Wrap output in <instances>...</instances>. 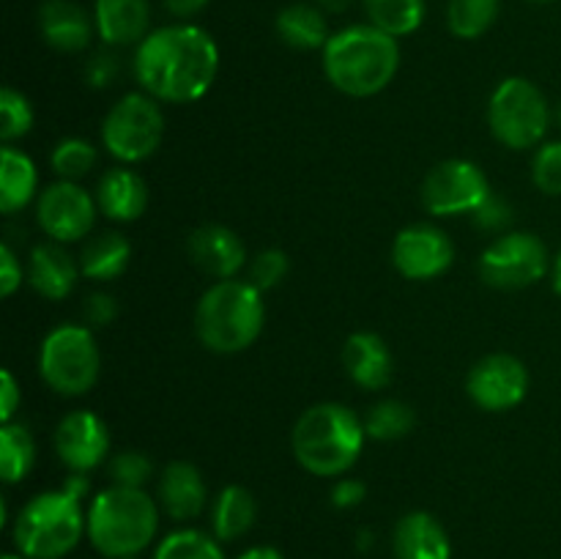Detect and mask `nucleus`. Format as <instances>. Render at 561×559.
<instances>
[{
    "label": "nucleus",
    "instance_id": "ea45409f",
    "mask_svg": "<svg viewBox=\"0 0 561 559\" xmlns=\"http://www.w3.org/2000/svg\"><path fill=\"white\" fill-rule=\"evenodd\" d=\"M82 316H85L88 327H107L118 318V301H115V296L104 294V290H93V294L85 296Z\"/></svg>",
    "mask_w": 561,
    "mask_h": 559
},
{
    "label": "nucleus",
    "instance_id": "b1692460",
    "mask_svg": "<svg viewBox=\"0 0 561 559\" xmlns=\"http://www.w3.org/2000/svg\"><path fill=\"white\" fill-rule=\"evenodd\" d=\"M274 31H277L279 42L294 49H301V53L323 49L329 38H332L327 14L316 3L285 5L277 14V20H274Z\"/></svg>",
    "mask_w": 561,
    "mask_h": 559
},
{
    "label": "nucleus",
    "instance_id": "7c9ffc66",
    "mask_svg": "<svg viewBox=\"0 0 561 559\" xmlns=\"http://www.w3.org/2000/svg\"><path fill=\"white\" fill-rule=\"evenodd\" d=\"M502 0H449L447 5V25L449 33L458 38H480L496 22Z\"/></svg>",
    "mask_w": 561,
    "mask_h": 559
},
{
    "label": "nucleus",
    "instance_id": "dca6fc26",
    "mask_svg": "<svg viewBox=\"0 0 561 559\" xmlns=\"http://www.w3.org/2000/svg\"><path fill=\"white\" fill-rule=\"evenodd\" d=\"M186 252H190L192 263L214 280H236V274L247 263L244 241L239 239L236 230L219 223H208L192 230Z\"/></svg>",
    "mask_w": 561,
    "mask_h": 559
},
{
    "label": "nucleus",
    "instance_id": "a211bd4d",
    "mask_svg": "<svg viewBox=\"0 0 561 559\" xmlns=\"http://www.w3.org/2000/svg\"><path fill=\"white\" fill-rule=\"evenodd\" d=\"M343 365L362 389H383L394 376V360L387 340L376 332H354L343 345Z\"/></svg>",
    "mask_w": 561,
    "mask_h": 559
},
{
    "label": "nucleus",
    "instance_id": "603ef678",
    "mask_svg": "<svg viewBox=\"0 0 561 559\" xmlns=\"http://www.w3.org/2000/svg\"><path fill=\"white\" fill-rule=\"evenodd\" d=\"M126 559H137V557H126Z\"/></svg>",
    "mask_w": 561,
    "mask_h": 559
},
{
    "label": "nucleus",
    "instance_id": "cd10ccee",
    "mask_svg": "<svg viewBox=\"0 0 561 559\" xmlns=\"http://www.w3.org/2000/svg\"><path fill=\"white\" fill-rule=\"evenodd\" d=\"M36 464V442L27 425L22 422H5L0 427V475L5 486L25 480Z\"/></svg>",
    "mask_w": 561,
    "mask_h": 559
},
{
    "label": "nucleus",
    "instance_id": "6e6552de",
    "mask_svg": "<svg viewBox=\"0 0 561 559\" xmlns=\"http://www.w3.org/2000/svg\"><path fill=\"white\" fill-rule=\"evenodd\" d=\"M488 126L502 146L526 151L542 146L551 126V107L535 82L526 77H507L491 93Z\"/></svg>",
    "mask_w": 561,
    "mask_h": 559
},
{
    "label": "nucleus",
    "instance_id": "412c9836",
    "mask_svg": "<svg viewBox=\"0 0 561 559\" xmlns=\"http://www.w3.org/2000/svg\"><path fill=\"white\" fill-rule=\"evenodd\" d=\"M394 559H453V543L436 515L405 513L392 532Z\"/></svg>",
    "mask_w": 561,
    "mask_h": 559
},
{
    "label": "nucleus",
    "instance_id": "09e8293b",
    "mask_svg": "<svg viewBox=\"0 0 561 559\" xmlns=\"http://www.w3.org/2000/svg\"><path fill=\"white\" fill-rule=\"evenodd\" d=\"M3 559H27V557H22V554H5Z\"/></svg>",
    "mask_w": 561,
    "mask_h": 559
},
{
    "label": "nucleus",
    "instance_id": "2f4dec72",
    "mask_svg": "<svg viewBox=\"0 0 561 559\" xmlns=\"http://www.w3.org/2000/svg\"><path fill=\"white\" fill-rule=\"evenodd\" d=\"M153 559H225L219 540L201 529H179L164 537Z\"/></svg>",
    "mask_w": 561,
    "mask_h": 559
},
{
    "label": "nucleus",
    "instance_id": "8fccbe9b",
    "mask_svg": "<svg viewBox=\"0 0 561 559\" xmlns=\"http://www.w3.org/2000/svg\"><path fill=\"white\" fill-rule=\"evenodd\" d=\"M557 121H559V126H561V104H559V110H557Z\"/></svg>",
    "mask_w": 561,
    "mask_h": 559
},
{
    "label": "nucleus",
    "instance_id": "9d476101",
    "mask_svg": "<svg viewBox=\"0 0 561 559\" xmlns=\"http://www.w3.org/2000/svg\"><path fill=\"white\" fill-rule=\"evenodd\" d=\"M548 274V250L540 236L513 233L499 236L480 258V277L499 290H518L540 283Z\"/></svg>",
    "mask_w": 561,
    "mask_h": 559
},
{
    "label": "nucleus",
    "instance_id": "1a4fd4ad",
    "mask_svg": "<svg viewBox=\"0 0 561 559\" xmlns=\"http://www.w3.org/2000/svg\"><path fill=\"white\" fill-rule=\"evenodd\" d=\"M164 135L162 107L146 91L121 96L102 121V146L118 162L137 164L153 157Z\"/></svg>",
    "mask_w": 561,
    "mask_h": 559
},
{
    "label": "nucleus",
    "instance_id": "58836bf2",
    "mask_svg": "<svg viewBox=\"0 0 561 559\" xmlns=\"http://www.w3.org/2000/svg\"><path fill=\"white\" fill-rule=\"evenodd\" d=\"M121 75V58L113 49H102V53H93L85 64V82L91 88H110Z\"/></svg>",
    "mask_w": 561,
    "mask_h": 559
},
{
    "label": "nucleus",
    "instance_id": "bb28decb",
    "mask_svg": "<svg viewBox=\"0 0 561 559\" xmlns=\"http://www.w3.org/2000/svg\"><path fill=\"white\" fill-rule=\"evenodd\" d=\"M257 518V502L244 486H225L211 507V529L217 540H239Z\"/></svg>",
    "mask_w": 561,
    "mask_h": 559
},
{
    "label": "nucleus",
    "instance_id": "de8ad7c7",
    "mask_svg": "<svg viewBox=\"0 0 561 559\" xmlns=\"http://www.w3.org/2000/svg\"><path fill=\"white\" fill-rule=\"evenodd\" d=\"M551 280H553V290L561 296V252L553 258V266H551Z\"/></svg>",
    "mask_w": 561,
    "mask_h": 559
},
{
    "label": "nucleus",
    "instance_id": "c9c22d12",
    "mask_svg": "<svg viewBox=\"0 0 561 559\" xmlns=\"http://www.w3.org/2000/svg\"><path fill=\"white\" fill-rule=\"evenodd\" d=\"M531 181L546 195H561V140L542 142L531 159Z\"/></svg>",
    "mask_w": 561,
    "mask_h": 559
},
{
    "label": "nucleus",
    "instance_id": "a19ab883",
    "mask_svg": "<svg viewBox=\"0 0 561 559\" xmlns=\"http://www.w3.org/2000/svg\"><path fill=\"white\" fill-rule=\"evenodd\" d=\"M22 285V263L9 244H0V296H14Z\"/></svg>",
    "mask_w": 561,
    "mask_h": 559
},
{
    "label": "nucleus",
    "instance_id": "f8f14e48",
    "mask_svg": "<svg viewBox=\"0 0 561 559\" xmlns=\"http://www.w3.org/2000/svg\"><path fill=\"white\" fill-rule=\"evenodd\" d=\"M96 208V197L77 181H55L38 195L36 219L49 239L69 244L91 233Z\"/></svg>",
    "mask_w": 561,
    "mask_h": 559
},
{
    "label": "nucleus",
    "instance_id": "37998d69",
    "mask_svg": "<svg viewBox=\"0 0 561 559\" xmlns=\"http://www.w3.org/2000/svg\"><path fill=\"white\" fill-rule=\"evenodd\" d=\"M20 400L22 395H20V384H16L14 373L3 370L0 373V420H3V425L14 420L16 409H20Z\"/></svg>",
    "mask_w": 561,
    "mask_h": 559
},
{
    "label": "nucleus",
    "instance_id": "c85d7f7f",
    "mask_svg": "<svg viewBox=\"0 0 561 559\" xmlns=\"http://www.w3.org/2000/svg\"><path fill=\"white\" fill-rule=\"evenodd\" d=\"M370 25L389 36H411L425 22V0H365Z\"/></svg>",
    "mask_w": 561,
    "mask_h": 559
},
{
    "label": "nucleus",
    "instance_id": "f704fd0d",
    "mask_svg": "<svg viewBox=\"0 0 561 559\" xmlns=\"http://www.w3.org/2000/svg\"><path fill=\"white\" fill-rule=\"evenodd\" d=\"M107 475L113 486L142 488L153 477V460L140 449H124L110 458Z\"/></svg>",
    "mask_w": 561,
    "mask_h": 559
},
{
    "label": "nucleus",
    "instance_id": "393cba45",
    "mask_svg": "<svg viewBox=\"0 0 561 559\" xmlns=\"http://www.w3.org/2000/svg\"><path fill=\"white\" fill-rule=\"evenodd\" d=\"M38 170L27 153L5 146L0 151V212L16 214L36 197Z\"/></svg>",
    "mask_w": 561,
    "mask_h": 559
},
{
    "label": "nucleus",
    "instance_id": "20e7f679",
    "mask_svg": "<svg viewBox=\"0 0 561 559\" xmlns=\"http://www.w3.org/2000/svg\"><path fill=\"white\" fill-rule=\"evenodd\" d=\"M263 321V294L247 280H217L195 310L197 338L214 354L247 351L261 338Z\"/></svg>",
    "mask_w": 561,
    "mask_h": 559
},
{
    "label": "nucleus",
    "instance_id": "f03ea898",
    "mask_svg": "<svg viewBox=\"0 0 561 559\" xmlns=\"http://www.w3.org/2000/svg\"><path fill=\"white\" fill-rule=\"evenodd\" d=\"M321 55L327 80L354 99L381 93L400 69L398 38L376 25H351L332 33Z\"/></svg>",
    "mask_w": 561,
    "mask_h": 559
},
{
    "label": "nucleus",
    "instance_id": "f3484780",
    "mask_svg": "<svg viewBox=\"0 0 561 559\" xmlns=\"http://www.w3.org/2000/svg\"><path fill=\"white\" fill-rule=\"evenodd\" d=\"M96 22L75 0H44L38 9V33L58 53H82L91 44Z\"/></svg>",
    "mask_w": 561,
    "mask_h": 559
},
{
    "label": "nucleus",
    "instance_id": "7ed1b4c3",
    "mask_svg": "<svg viewBox=\"0 0 561 559\" xmlns=\"http://www.w3.org/2000/svg\"><path fill=\"white\" fill-rule=\"evenodd\" d=\"M365 422L343 403H316L296 420L290 444L301 469L316 477H343L365 449Z\"/></svg>",
    "mask_w": 561,
    "mask_h": 559
},
{
    "label": "nucleus",
    "instance_id": "a878e982",
    "mask_svg": "<svg viewBox=\"0 0 561 559\" xmlns=\"http://www.w3.org/2000/svg\"><path fill=\"white\" fill-rule=\"evenodd\" d=\"M131 261V241L118 230H104L93 236L80 252V272L82 277L107 283V280L121 277Z\"/></svg>",
    "mask_w": 561,
    "mask_h": 559
},
{
    "label": "nucleus",
    "instance_id": "79ce46f5",
    "mask_svg": "<svg viewBox=\"0 0 561 559\" xmlns=\"http://www.w3.org/2000/svg\"><path fill=\"white\" fill-rule=\"evenodd\" d=\"M367 486L356 477H343V480L334 482L332 488V504L337 510H354L365 502Z\"/></svg>",
    "mask_w": 561,
    "mask_h": 559
},
{
    "label": "nucleus",
    "instance_id": "49530a36",
    "mask_svg": "<svg viewBox=\"0 0 561 559\" xmlns=\"http://www.w3.org/2000/svg\"><path fill=\"white\" fill-rule=\"evenodd\" d=\"M239 559H285V557L277 551V548H272V546H257V548H250V551L241 554Z\"/></svg>",
    "mask_w": 561,
    "mask_h": 559
},
{
    "label": "nucleus",
    "instance_id": "9b49d317",
    "mask_svg": "<svg viewBox=\"0 0 561 559\" xmlns=\"http://www.w3.org/2000/svg\"><path fill=\"white\" fill-rule=\"evenodd\" d=\"M488 195H491L488 175L469 159L438 162L422 181V206L433 217L474 214L488 201Z\"/></svg>",
    "mask_w": 561,
    "mask_h": 559
},
{
    "label": "nucleus",
    "instance_id": "4468645a",
    "mask_svg": "<svg viewBox=\"0 0 561 559\" xmlns=\"http://www.w3.org/2000/svg\"><path fill=\"white\" fill-rule=\"evenodd\" d=\"M55 455L75 475H88L107 460L110 427L93 411H71L58 422L53 436Z\"/></svg>",
    "mask_w": 561,
    "mask_h": 559
},
{
    "label": "nucleus",
    "instance_id": "c756f323",
    "mask_svg": "<svg viewBox=\"0 0 561 559\" xmlns=\"http://www.w3.org/2000/svg\"><path fill=\"white\" fill-rule=\"evenodd\" d=\"M362 422H365L367 436L376 438V442H398L414 431L416 411L405 400L387 398L370 406Z\"/></svg>",
    "mask_w": 561,
    "mask_h": 559
},
{
    "label": "nucleus",
    "instance_id": "72a5a7b5",
    "mask_svg": "<svg viewBox=\"0 0 561 559\" xmlns=\"http://www.w3.org/2000/svg\"><path fill=\"white\" fill-rule=\"evenodd\" d=\"M33 121H36V115H33L25 93H20L16 88H3L0 91V140L11 146L33 129Z\"/></svg>",
    "mask_w": 561,
    "mask_h": 559
},
{
    "label": "nucleus",
    "instance_id": "5701e85b",
    "mask_svg": "<svg viewBox=\"0 0 561 559\" xmlns=\"http://www.w3.org/2000/svg\"><path fill=\"white\" fill-rule=\"evenodd\" d=\"M96 206L113 223H135L148 208L146 181L129 168H110L96 184Z\"/></svg>",
    "mask_w": 561,
    "mask_h": 559
},
{
    "label": "nucleus",
    "instance_id": "c03bdc74",
    "mask_svg": "<svg viewBox=\"0 0 561 559\" xmlns=\"http://www.w3.org/2000/svg\"><path fill=\"white\" fill-rule=\"evenodd\" d=\"M162 3L168 9V14L179 16V20H190V16L201 14L211 0H162Z\"/></svg>",
    "mask_w": 561,
    "mask_h": 559
},
{
    "label": "nucleus",
    "instance_id": "6ab92c4d",
    "mask_svg": "<svg viewBox=\"0 0 561 559\" xmlns=\"http://www.w3.org/2000/svg\"><path fill=\"white\" fill-rule=\"evenodd\" d=\"M80 274V261H75L60 241H44L33 247L31 261H27V283L44 299H66L75 290Z\"/></svg>",
    "mask_w": 561,
    "mask_h": 559
},
{
    "label": "nucleus",
    "instance_id": "473e14b6",
    "mask_svg": "<svg viewBox=\"0 0 561 559\" xmlns=\"http://www.w3.org/2000/svg\"><path fill=\"white\" fill-rule=\"evenodd\" d=\"M49 164L60 181H80L96 168V148L82 137H66L53 148Z\"/></svg>",
    "mask_w": 561,
    "mask_h": 559
},
{
    "label": "nucleus",
    "instance_id": "3c124183",
    "mask_svg": "<svg viewBox=\"0 0 561 559\" xmlns=\"http://www.w3.org/2000/svg\"><path fill=\"white\" fill-rule=\"evenodd\" d=\"M531 3H553V0H531Z\"/></svg>",
    "mask_w": 561,
    "mask_h": 559
},
{
    "label": "nucleus",
    "instance_id": "4be33fe9",
    "mask_svg": "<svg viewBox=\"0 0 561 559\" xmlns=\"http://www.w3.org/2000/svg\"><path fill=\"white\" fill-rule=\"evenodd\" d=\"M96 33L110 49L131 47L148 36L151 5L148 0H96L93 3Z\"/></svg>",
    "mask_w": 561,
    "mask_h": 559
},
{
    "label": "nucleus",
    "instance_id": "0eeeda50",
    "mask_svg": "<svg viewBox=\"0 0 561 559\" xmlns=\"http://www.w3.org/2000/svg\"><path fill=\"white\" fill-rule=\"evenodd\" d=\"M102 356L96 338L80 323H60L38 349V373L53 392L66 398H80L91 392L99 378Z\"/></svg>",
    "mask_w": 561,
    "mask_h": 559
},
{
    "label": "nucleus",
    "instance_id": "423d86ee",
    "mask_svg": "<svg viewBox=\"0 0 561 559\" xmlns=\"http://www.w3.org/2000/svg\"><path fill=\"white\" fill-rule=\"evenodd\" d=\"M88 518L82 497L69 488L33 497L14 521V546L27 559H60L75 551Z\"/></svg>",
    "mask_w": 561,
    "mask_h": 559
},
{
    "label": "nucleus",
    "instance_id": "39448f33",
    "mask_svg": "<svg viewBox=\"0 0 561 559\" xmlns=\"http://www.w3.org/2000/svg\"><path fill=\"white\" fill-rule=\"evenodd\" d=\"M157 529L159 507L146 488L113 486L88 507V537L107 559L137 557L151 546Z\"/></svg>",
    "mask_w": 561,
    "mask_h": 559
},
{
    "label": "nucleus",
    "instance_id": "a18cd8bd",
    "mask_svg": "<svg viewBox=\"0 0 561 559\" xmlns=\"http://www.w3.org/2000/svg\"><path fill=\"white\" fill-rule=\"evenodd\" d=\"M316 5L323 14H343V11L354 5V0H316Z\"/></svg>",
    "mask_w": 561,
    "mask_h": 559
},
{
    "label": "nucleus",
    "instance_id": "ddd939ff",
    "mask_svg": "<svg viewBox=\"0 0 561 559\" xmlns=\"http://www.w3.org/2000/svg\"><path fill=\"white\" fill-rule=\"evenodd\" d=\"M466 392L482 411H510L529 395V370L513 354H488L471 365Z\"/></svg>",
    "mask_w": 561,
    "mask_h": 559
},
{
    "label": "nucleus",
    "instance_id": "aec40b11",
    "mask_svg": "<svg viewBox=\"0 0 561 559\" xmlns=\"http://www.w3.org/2000/svg\"><path fill=\"white\" fill-rule=\"evenodd\" d=\"M159 504L173 521H192L206 507V480L190 460H173L159 475Z\"/></svg>",
    "mask_w": 561,
    "mask_h": 559
},
{
    "label": "nucleus",
    "instance_id": "e433bc0d",
    "mask_svg": "<svg viewBox=\"0 0 561 559\" xmlns=\"http://www.w3.org/2000/svg\"><path fill=\"white\" fill-rule=\"evenodd\" d=\"M288 269H290L288 252L277 250V247H272V250H261L255 258H252L250 280H247V283H252L261 294H266V290L277 288V285L283 283Z\"/></svg>",
    "mask_w": 561,
    "mask_h": 559
},
{
    "label": "nucleus",
    "instance_id": "2eb2a0df",
    "mask_svg": "<svg viewBox=\"0 0 561 559\" xmlns=\"http://www.w3.org/2000/svg\"><path fill=\"white\" fill-rule=\"evenodd\" d=\"M453 239L436 225H409L392 244V263L405 280H436L453 266Z\"/></svg>",
    "mask_w": 561,
    "mask_h": 559
},
{
    "label": "nucleus",
    "instance_id": "4c0bfd02",
    "mask_svg": "<svg viewBox=\"0 0 561 559\" xmlns=\"http://www.w3.org/2000/svg\"><path fill=\"white\" fill-rule=\"evenodd\" d=\"M513 217L515 214H513V206H510V201L496 197L493 192L488 195V201L482 203L474 214H471V219H474L477 228L488 230V233H502V230H507L510 223H513Z\"/></svg>",
    "mask_w": 561,
    "mask_h": 559
},
{
    "label": "nucleus",
    "instance_id": "f257e3e1",
    "mask_svg": "<svg viewBox=\"0 0 561 559\" xmlns=\"http://www.w3.org/2000/svg\"><path fill=\"white\" fill-rule=\"evenodd\" d=\"M135 80L157 102L190 104L211 91L219 47L203 27L179 22L148 33L135 49Z\"/></svg>",
    "mask_w": 561,
    "mask_h": 559
}]
</instances>
